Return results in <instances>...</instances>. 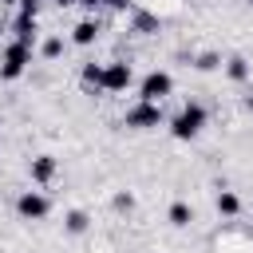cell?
Returning a JSON list of instances; mask_svg holds the SVG:
<instances>
[{
  "label": "cell",
  "instance_id": "13",
  "mask_svg": "<svg viewBox=\"0 0 253 253\" xmlns=\"http://www.w3.org/2000/svg\"><path fill=\"white\" fill-rule=\"evenodd\" d=\"M67 229H71V233H83V229H87V213H83V210H71V213H67Z\"/></svg>",
  "mask_w": 253,
  "mask_h": 253
},
{
  "label": "cell",
  "instance_id": "18",
  "mask_svg": "<svg viewBox=\"0 0 253 253\" xmlns=\"http://www.w3.org/2000/svg\"><path fill=\"white\" fill-rule=\"evenodd\" d=\"M99 4H111V8H126L130 0H99Z\"/></svg>",
  "mask_w": 253,
  "mask_h": 253
},
{
  "label": "cell",
  "instance_id": "2",
  "mask_svg": "<svg viewBox=\"0 0 253 253\" xmlns=\"http://www.w3.org/2000/svg\"><path fill=\"white\" fill-rule=\"evenodd\" d=\"M174 91V79H170V71H150L142 83H138V103H158L162 107V99Z\"/></svg>",
  "mask_w": 253,
  "mask_h": 253
},
{
  "label": "cell",
  "instance_id": "8",
  "mask_svg": "<svg viewBox=\"0 0 253 253\" xmlns=\"http://www.w3.org/2000/svg\"><path fill=\"white\" fill-rule=\"evenodd\" d=\"M71 40H75L79 47L95 43V40H99V20H79V24L71 28Z\"/></svg>",
  "mask_w": 253,
  "mask_h": 253
},
{
  "label": "cell",
  "instance_id": "9",
  "mask_svg": "<svg viewBox=\"0 0 253 253\" xmlns=\"http://www.w3.org/2000/svg\"><path fill=\"white\" fill-rule=\"evenodd\" d=\"M16 40L28 43V47H36V16H20L16 20Z\"/></svg>",
  "mask_w": 253,
  "mask_h": 253
},
{
  "label": "cell",
  "instance_id": "1",
  "mask_svg": "<svg viewBox=\"0 0 253 253\" xmlns=\"http://www.w3.org/2000/svg\"><path fill=\"white\" fill-rule=\"evenodd\" d=\"M206 126V107L202 103H186L178 115H174V123H170V134L178 138V142H190L198 130Z\"/></svg>",
  "mask_w": 253,
  "mask_h": 253
},
{
  "label": "cell",
  "instance_id": "6",
  "mask_svg": "<svg viewBox=\"0 0 253 253\" xmlns=\"http://www.w3.org/2000/svg\"><path fill=\"white\" fill-rule=\"evenodd\" d=\"M16 210H20V217H28V221H43V217H47V210H51V202H47L40 190H28V194H20Z\"/></svg>",
  "mask_w": 253,
  "mask_h": 253
},
{
  "label": "cell",
  "instance_id": "5",
  "mask_svg": "<svg viewBox=\"0 0 253 253\" xmlns=\"http://www.w3.org/2000/svg\"><path fill=\"white\" fill-rule=\"evenodd\" d=\"M130 63H123V59H115V63H107L103 67V83H99V91H126L130 87Z\"/></svg>",
  "mask_w": 253,
  "mask_h": 253
},
{
  "label": "cell",
  "instance_id": "19",
  "mask_svg": "<svg viewBox=\"0 0 253 253\" xmlns=\"http://www.w3.org/2000/svg\"><path fill=\"white\" fill-rule=\"evenodd\" d=\"M75 4H83V8H99V0H75Z\"/></svg>",
  "mask_w": 253,
  "mask_h": 253
},
{
  "label": "cell",
  "instance_id": "11",
  "mask_svg": "<svg viewBox=\"0 0 253 253\" xmlns=\"http://www.w3.org/2000/svg\"><path fill=\"white\" fill-rule=\"evenodd\" d=\"M237 210H241V198H237L233 190H221V194H217V213H225V217H233Z\"/></svg>",
  "mask_w": 253,
  "mask_h": 253
},
{
  "label": "cell",
  "instance_id": "17",
  "mask_svg": "<svg viewBox=\"0 0 253 253\" xmlns=\"http://www.w3.org/2000/svg\"><path fill=\"white\" fill-rule=\"evenodd\" d=\"M115 206H119V210H130V206H134V198H130V194H119V198H115Z\"/></svg>",
  "mask_w": 253,
  "mask_h": 253
},
{
  "label": "cell",
  "instance_id": "21",
  "mask_svg": "<svg viewBox=\"0 0 253 253\" xmlns=\"http://www.w3.org/2000/svg\"><path fill=\"white\" fill-rule=\"evenodd\" d=\"M0 4H16V0H0Z\"/></svg>",
  "mask_w": 253,
  "mask_h": 253
},
{
  "label": "cell",
  "instance_id": "3",
  "mask_svg": "<svg viewBox=\"0 0 253 253\" xmlns=\"http://www.w3.org/2000/svg\"><path fill=\"white\" fill-rule=\"evenodd\" d=\"M28 63H32V47L20 43V40H12L8 51H4V63H0V79H20Z\"/></svg>",
  "mask_w": 253,
  "mask_h": 253
},
{
  "label": "cell",
  "instance_id": "16",
  "mask_svg": "<svg viewBox=\"0 0 253 253\" xmlns=\"http://www.w3.org/2000/svg\"><path fill=\"white\" fill-rule=\"evenodd\" d=\"M198 67H202V71H213V67H217V55H213V51H206V55L198 59Z\"/></svg>",
  "mask_w": 253,
  "mask_h": 253
},
{
  "label": "cell",
  "instance_id": "10",
  "mask_svg": "<svg viewBox=\"0 0 253 253\" xmlns=\"http://www.w3.org/2000/svg\"><path fill=\"white\" fill-rule=\"evenodd\" d=\"M225 75H229L233 83H245V79H249V63H245V55H229V59H225Z\"/></svg>",
  "mask_w": 253,
  "mask_h": 253
},
{
  "label": "cell",
  "instance_id": "12",
  "mask_svg": "<svg viewBox=\"0 0 253 253\" xmlns=\"http://www.w3.org/2000/svg\"><path fill=\"white\" fill-rule=\"evenodd\" d=\"M166 217H170V225H178V229H182V225H190V221H194V210H190L186 202H174Z\"/></svg>",
  "mask_w": 253,
  "mask_h": 253
},
{
  "label": "cell",
  "instance_id": "20",
  "mask_svg": "<svg viewBox=\"0 0 253 253\" xmlns=\"http://www.w3.org/2000/svg\"><path fill=\"white\" fill-rule=\"evenodd\" d=\"M245 107H249V111H253V91H249V99H245Z\"/></svg>",
  "mask_w": 253,
  "mask_h": 253
},
{
  "label": "cell",
  "instance_id": "15",
  "mask_svg": "<svg viewBox=\"0 0 253 253\" xmlns=\"http://www.w3.org/2000/svg\"><path fill=\"white\" fill-rule=\"evenodd\" d=\"M83 79L99 87V83H103V67H99V63H87V67H83Z\"/></svg>",
  "mask_w": 253,
  "mask_h": 253
},
{
  "label": "cell",
  "instance_id": "14",
  "mask_svg": "<svg viewBox=\"0 0 253 253\" xmlns=\"http://www.w3.org/2000/svg\"><path fill=\"white\" fill-rule=\"evenodd\" d=\"M59 51H63V40H59V36H51V40H43V55H47V59H55Z\"/></svg>",
  "mask_w": 253,
  "mask_h": 253
},
{
  "label": "cell",
  "instance_id": "7",
  "mask_svg": "<svg viewBox=\"0 0 253 253\" xmlns=\"http://www.w3.org/2000/svg\"><path fill=\"white\" fill-rule=\"evenodd\" d=\"M51 178H55V158H51V154H36V158H32V182L43 186V182H51Z\"/></svg>",
  "mask_w": 253,
  "mask_h": 253
},
{
  "label": "cell",
  "instance_id": "4",
  "mask_svg": "<svg viewBox=\"0 0 253 253\" xmlns=\"http://www.w3.org/2000/svg\"><path fill=\"white\" fill-rule=\"evenodd\" d=\"M158 123H162V107L158 103H134L126 111V126H134V130H150Z\"/></svg>",
  "mask_w": 253,
  "mask_h": 253
}]
</instances>
